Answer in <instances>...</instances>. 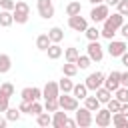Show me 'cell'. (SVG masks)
Segmentation results:
<instances>
[{
	"label": "cell",
	"mask_w": 128,
	"mask_h": 128,
	"mask_svg": "<svg viewBox=\"0 0 128 128\" xmlns=\"http://www.w3.org/2000/svg\"><path fill=\"white\" fill-rule=\"evenodd\" d=\"M58 104H60V108L66 110V112H76V110H78V98H76L72 92H60Z\"/></svg>",
	"instance_id": "6da1fadb"
},
{
	"label": "cell",
	"mask_w": 128,
	"mask_h": 128,
	"mask_svg": "<svg viewBox=\"0 0 128 128\" xmlns=\"http://www.w3.org/2000/svg\"><path fill=\"white\" fill-rule=\"evenodd\" d=\"M108 16H110V6H108L106 2H102V4H96V6H92V10H90V20H92L94 24H100V22H104Z\"/></svg>",
	"instance_id": "7a4b0ae2"
},
{
	"label": "cell",
	"mask_w": 128,
	"mask_h": 128,
	"mask_svg": "<svg viewBox=\"0 0 128 128\" xmlns=\"http://www.w3.org/2000/svg\"><path fill=\"white\" fill-rule=\"evenodd\" d=\"M104 78H106V74H104V72H100V70H96V72H90V74L86 76L84 84L88 86V90L96 92L100 86H104Z\"/></svg>",
	"instance_id": "3957f363"
},
{
	"label": "cell",
	"mask_w": 128,
	"mask_h": 128,
	"mask_svg": "<svg viewBox=\"0 0 128 128\" xmlns=\"http://www.w3.org/2000/svg\"><path fill=\"white\" fill-rule=\"evenodd\" d=\"M76 124L80 126V128H88V126H92L94 124V116H92V110H88L86 106H78V110H76Z\"/></svg>",
	"instance_id": "277c9868"
},
{
	"label": "cell",
	"mask_w": 128,
	"mask_h": 128,
	"mask_svg": "<svg viewBox=\"0 0 128 128\" xmlns=\"http://www.w3.org/2000/svg\"><path fill=\"white\" fill-rule=\"evenodd\" d=\"M86 54L92 58V62H100L104 58V48H102V44L98 40H90L88 46H86Z\"/></svg>",
	"instance_id": "5b68a950"
},
{
	"label": "cell",
	"mask_w": 128,
	"mask_h": 128,
	"mask_svg": "<svg viewBox=\"0 0 128 128\" xmlns=\"http://www.w3.org/2000/svg\"><path fill=\"white\" fill-rule=\"evenodd\" d=\"M94 122H96V126H100V128L110 126V124H112V112H110L108 108H98V110H96V116H94Z\"/></svg>",
	"instance_id": "8992f818"
},
{
	"label": "cell",
	"mask_w": 128,
	"mask_h": 128,
	"mask_svg": "<svg viewBox=\"0 0 128 128\" xmlns=\"http://www.w3.org/2000/svg\"><path fill=\"white\" fill-rule=\"evenodd\" d=\"M108 48V54L112 58H120L128 48H126V40H110V44L106 46Z\"/></svg>",
	"instance_id": "52a82bcc"
},
{
	"label": "cell",
	"mask_w": 128,
	"mask_h": 128,
	"mask_svg": "<svg viewBox=\"0 0 128 128\" xmlns=\"http://www.w3.org/2000/svg\"><path fill=\"white\" fill-rule=\"evenodd\" d=\"M38 14H40V18H44V20H50L52 16H54V4H52V0H38Z\"/></svg>",
	"instance_id": "ba28073f"
},
{
	"label": "cell",
	"mask_w": 128,
	"mask_h": 128,
	"mask_svg": "<svg viewBox=\"0 0 128 128\" xmlns=\"http://www.w3.org/2000/svg\"><path fill=\"white\" fill-rule=\"evenodd\" d=\"M58 96H60V86H58V82L48 80V82L44 84V88H42V98H44V100H50V98H58Z\"/></svg>",
	"instance_id": "9c48e42d"
},
{
	"label": "cell",
	"mask_w": 128,
	"mask_h": 128,
	"mask_svg": "<svg viewBox=\"0 0 128 128\" xmlns=\"http://www.w3.org/2000/svg\"><path fill=\"white\" fill-rule=\"evenodd\" d=\"M20 96H22V100L36 102V100L42 98V88H38V86H26V88H22Z\"/></svg>",
	"instance_id": "30bf717a"
},
{
	"label": "cell",
	"mask_w": 128,
	"mask_h": 128,
	"mask_svg": "<svg viewBox=\"0 0 128 128\" xmlns=\"http://www.w3.org/2000/svg\"><path fill=\"white\" fill-rule=\"evenodd\" d=\"M68 26H70L74 32H84V30L88 28V20H86L84 16H80V14L68 16Z\"/></svg>",
	"instance_id": "8fae6325"
},
{
	"label": "cell",
	"mask_w": 128,
	"mask_h": 128,
	"mask_svg": "<svg viewBox=\"0 0 128 128\" xmlns=\"http://www.w3.org/2000/svg\"><path fill=\"white\" fill-rule=\"evenodd\" d=\"M104 86L108 88V90H112V92H116L122 84H120V72L118 70H112L106 78H104Z\"/></svg>",
	"instance_id": "7c38bea8"
},
{
	"label": "cell",
	"mask_w": 128,
	"mask_h": 128,
	"mask_svg": "<svg viewBox=\"0 0 128 128\" xmlns=\"http://www.w3.org/2000/svg\"><path fill=\"white\" fill-rule=\"evenodd\" d=\"M102 24H106V26H110V28H114V30H120V26L124 24V16H122L120 12H112Z\"/></svg>",
	"instance_id": "4fadbf2b"
},
{
	"label": "cell",
	"mask_w": 128,
	"mask_h": 128,
	"mask_svg": "<svg viewBox=\"0 0 128 128\" xmlns=\"http://www.w3.org/2000/svg\"><path fill=\"white\" fill-rule=\"evenodd\" d=\"M66 122H68V114H66V110H56L54 114H52V126L54 128H64L66 126Z\"/></svg>",
	"instance_id": "5bb4252c"
},
{
	"label": "cell",
	"mask_w": 128,
	"mask_h": 128,
	"mask_svg": "<svg viewBox=\"0 0 128 128\" xmlns=\"http://www.w3.org/2000/svg\"><path fill=\"white\" fill-rule=\"evenodd\" d=\"M46 54H48V58L50 60H58L62 54H64V48L58 44V42H52L50 46H48V50H46Z\"/></svg>",
	"instance_id": "9a60e30c"
},
{
	"label": "cell",
	"mask_w": 128,
	"mask_h": 128,
	"mask_svg": "<svg viewBox=\"0 0 128 128\" xmlns=\"http://www.w3.org/2000/svg\"><path fill=\"white\" fill-rule=\"evenodd\" d=\"M50 44H52V40H50L48 32H46V34H38V38H36V48H38L40 52H46Z\"/></svg>",
	"instance_id": "2e32d148"
},
{
	"label": "cell",
	"mask_w": 128,
	"mask_h": 128,
	"mask_svg": "<svg viewBox=\"0 0 128 128\" xmlns=\"http://www.w3.org/2000/svg\"><path fill=\"white\" fill-rule=\"evenodd\" d=\"M112 124L118 128H128V116L122 112H112Z\"/></svg>",
	"instance_id": "e0dca14e"
},
{
	"label": "cell",
	"mask_w": 128,
	"mask_h": 128,
	"mask_svg": "<svg viewBox=\"0 0 128 128\" xmlns=\"http://www.w3.org/2000/svg\"><path fill=\"white\" fill-rule=\"evenodd\" d=\"M14 24V16H12V10H0V26L2 28H8Z\"/></svg>",
	"instance_id": "ac0fdd59"
},
{
	"label": "cell",
	"mask_w": 128,
	"mask_h": 128,
	"mask_svg": "<svg viewBox=\"0 0 128 128\" xmlns=\"http://www.w3.org/2000/svg\"><path fill=\"white\" fill-rule=\"evenodd\" d=\"M48 36H50L52 42H58V44H60V42L64 40V30H62L60 26H52V28L48 30Z\"/></svg>",
	"instance_id": "d6986e66"
},
{
	"label": "cell",
	"mask_w": 128,
	"mask_h": 128,
	"mask_svg": "<svg viewBox=\"0 0 128 128\" xmlns=\"http://www.w3.org/2000/svg\"><path fill=\"white\" fill-rule=\"evenodd\" d=\"M88 92H90V90H88V86H86L84 82H82V84H74V88H72V94H74L78 100H84V98L88 96Z\"/></svg>",
	"instance_id": "ffe728a7"
},
{
	"label": "cell",
	"mask_w": 128,
	"mask_h": 128,
	"mask_svg": "<svg viewBox=\"0 0 128 128\" xmlns=\"http://www.w3.org/2000/svg\"><path fill=\"white\" fill-rule=\"evenodd\" d=\"M94 94H96V98H98V100H100L102 104H106V102H108V100L112 98V94H114V92H112V90H108L106 86H100V88H98V90H96Z\"/></svg>",
	"instance_id": "44dd1931"
},
{
	"label": "cell",
	"mask_w": 128,
	"mask_h": 128,
	"mask_svg": "<svg viewBox=\"0 0 128 128\" xmlns=\"http://www.w3.org/2000/svg\"><path fill=\"white\" fill-rule=\"evenodd\" d=\"M78 66H76V62H66V64H62V74L64 76H70V78H74L76 74H78Z\"/></svg>",
	"instance_id": "7402d4cb"
},
{
	"label": "cell",
	"mask_w": 128,
	"mask_h": 128,
	"mask_svg": "<svg viewBox=\"0 0 128 128\" xmlns=\"http://www.w3.org/2000/svg\"><path fill=\"white\" fill-rule=\"evenodd\" d=\"M84 106H86L88 110L96 112V110H98V108L102 106V102H100V100L96 98V94H94V96H86V98H84Z\"/></svg>",
	"instance_id": "603a6c76"
},
{
	"label": "cell",
	"mask_w": 128,
	"mask_h": 128,
	"mask_svg": "<svg viewBox=\"0 0 128 128\" xmlns=\"http://www.w3.org/2000/svg\"><path fill=\"white\" fill-rule=\"evenodd\" d=\"M58 86H60V92H72L74 82L70 80V76H64V74H62V78L58 80Z\"/></svg>",
	"instance_id": "cb8c5ba5"
},
{
	"label": "cell",
	"mask_w": 128,
	"mask_h": 128,
	"mask_svg": "<svg viewBox=\"0 0 128 128\" xmlns=\"http://www.w3.org/2000/svg\"><path fill=\"white\" fill-rule=\"evenodd\" d=\"M36 124L38 126H52V114L50 112H40L38 116H36Z\"/></svg>",
	"instance_id": "d4e9b609"
},
{
	"label": "cell",
	"mask_w": 128,
	"mask_h": 128,
	"mask_svg": "<svg viewBox=\"0 0 128 128\" xmlns=\"http://www.w3.org/2000/svg\"><path fill=\"white\" fill-rule=\"evenodd\" d=\"M10 68H12V58L8 54H0V74L10 72Z\"/></svg>",
	"instance_id": "484cf974"
},
{
	"label": "cell",
	"mask_w": 128,
	"mask_h": 128,
	"mask_svg": "<svg viewBox=\"0 0 128 128\" xmlns=\"http://www.w3.org/2000/svg\"><path fill=\"white\" fill-rule=\"evenodd\" d=\"M82 12V4L80 2H68L66 4V16H76V14H80Z\"/></svg>",
	"instance_id": "4316f807"
},
{
	"label": "cell",
	"mask_w": 128,
	"mask_h": 128,
	"mask_svg": "<svg viewBox=\"0 0 128 128\" xmlns=\"http://www.w3.org/2000/svg\"><path fill=\"white\" fill-rule=\"evenodd\" d=\"M90 64H92V58H90L88 54H80V56H78V60H76V66H78L80 70H88V68H90Z\"/></svg>",
	"instance_id": "83f0119b"
},
{
	"label": "cell",
	"mask_w": 128,
	"mask_h": 128,
	"mask_svg": "<svg viewBox=\"0 0 128 128\" xmlns=\"http://www.w3.org/2000/svg\"><path fill=\"white\" fill-rule=\"evenodd\" d=\"M4 116L8 118V122H18L20 116H22V112H20V108H10L8 106V110L4 112Z\"/></svg>",
	"instance_id": "f1b7e54d"
},
{
	"label": "cell",
	"mask_w": 128,
	"mask_h": 128,
	"mask_svg": "<svg viewBox=\"0 0 128 128\" xmlns=\"http://www.w3.org/2000/svg\"><path fill=\"white\" fill-rule=\"evenodd\" d=\"M78 56H80V52H78V48H74V46H70V48L64 50V58H66V62H76Z\"/></svg>",
	"instance_id": "f546056e"
},
{
	"label": "cell",
	"mask_w": 128,
	"mask_h": 128,
	"mask_svg": "<svg viewBox=\"0 0 128 128\" xmlns=\"http://www.w3.org/2000/svg\"><path fill=\"white\" fill-rule=\"evenodd\" d=\"M44 110L54 114L56 110H60V104H58V98H50V100H44Z\"/></svg>",
	"instance_id": "4dcf8cb0"
},
{
	"label": "cell",
	"mask_w": 128,
	"mask_h": 128,
	"mask_svg": "<svg viewBox=\"0 0 128 128\" xmlns=\"http://www.w3.org/2000/svg\"><path fill=\"white\" fill-rule=\"evenodd\" d=\"M100 34H102V38H106V40H114V36L118 34V30H114V28H110V26L102 24V30H100Z\"/></svg>",
	"instance_id": "1f68e13d"
},
{
	"label": "cell",
	"mask_w": 128,
	"mask_h": 128,
	"mask_svg": "<svg viewBox=\"0 0 128 128\" xmlns=\"http://www.w3.org/2000/svg\"><path fill=\"white\" fill-rule=\"evenodd\" d=\"M84 34H86V38H88V42L90 40H98L102 34H100V30L96 28V26H88L86 30H84Z\"/></svg>",
	"instance_id": "d6a6232c"
},
{
	"label": "cell",
	"mask_w": 128,
	"mask_h": 128,
	"mask_svg": "<svg viewBox=\"0 0 128 128\" xmlns=\"http://www.w3.org/2000/svg\"><path fill=\"white\" fill-rule=\"evenodd\" d=\"M120 106H122V102H120L116 96H112V98L106 102V108H108L110 112H120Z\"/></svg>",
	"instance_id": "836d02e7"
},
{
	"label": "cell",
	"mask_w": 128,
	"mask_h": 128,
	"mask_svg": "<svg viewBox=\"0 0 128 128\" xmlns=\"http://www.w3.org/2000/svg\"><path fill=\"white\" fill-rule=\"evenodd\" d=\"M114 96H116L120 102H128V86H120V88L114 92Z\"/></svg>",
	"instance_id": "e575fe53"
},
{
	"label": "cell",
	"mask_w": 128,
	"mask_h": 128,
	"mask_svg": "<svg viewBox=\"0 0 128 128\" xmlns=\"http://www.w3.org/2000/svg\"><path fill=\"white\" fill-rule=\"evenodd\" d=\"M12 12H24V14H30V6H28V4L24 2V0H18Z\"/></svg>",
	"instance_id": "d590c367"
},
{
	"label": "cell",
	"mask_w": 128,
	"mask_h": 128,
	"mask_svg": "<svg viewBox=\"0 0 128 128\" xmlns=\"http://www.w3.org/2000/svg\"><path fill=\"white\" fill-rule=\"evenodd\" d=\"M12 16H14L16 24H26L28 18H30V14H24V12H12Z\"/></svg>",
	"instance_id": "8d00e7d4"
},
{
	"label": "cell",
	"mask_w": 128,
	"mask_h": 128,
	"mask_svg": "<svg viewBox=\"0 0 128 128\" xmlns=\"http://www.w3.org/2000/svg\"><path fill=\"white\" fill-rule=\"evenodd\" d=\"M0 92H4L8 98H12L14 96V86L10 82H4V84H0Z\"/></svg>",
	"instance_id": "74e56055"
},
{
	"label": "cell",
	"mask_w": 128,
	"mask_h": 128,
	"mask_svg": "<svg viewBox=\"0 0 128 128\" xmlns=\"http://www.w3.org/2000/svg\"><path fill=\"white\" fill-rule=\"evenodd\" d=\"M40 112H44V106L36 100V102H32V106H30V116H38Z\"/></svg>",
	"instance_id": "f35d334b"
},
{
	"label": "cell",
	"mask_w": 128,
	"mask_h": 128,
	"mask_svg": "<svg viewBox=\"0 0 128 128\" xmlns=\"http://www.w3.org/2000/svg\"><path fill=\"white\" fill-rule=\"evenodd\" d=\"M116 12H120L122 16H128V0H120L116 4Z\"/></svg>",
	"instance_id": "ab89813d"
},
{
	"label": "cell",
	"mask_w": 128,
	"mask_h": 128,
	"mask_svg": "<svg viewBox=\"0 0 128 128\" xmlns=\"http://www.w3.org/2000/svg\"><path fill=\"white\" fill-rule=\"evenodd\" d=\"M8 106H10V98H8L4 92H0V112H6Z\"/></svg>",
	"instance_id": "60d3db41"
},
{
	"label": "cell",
	"mask_w": 128,
	"mask_h": 128,
	"mask_svg": "<svg viewBox=\"0 0 128 128\" xmlns=\"http://www.w3.org/2000/svg\"><path fill=\"white\" fill-rule=\"evenodd\" d=\"M14 6H16L14 0H0V8L2 10H14Z\"/></svg>",
	"instance_id": "b9f144b4"
},
{
	"label": "cell",
	"mask_w": 128,
	"mask_h": 128,
	"mask_svg": "<svg viewBox=\"0 0 128 128\" xmlns=\"http://www.w3.org/2000/svg\"><path fill=\"white\" fill-rule=\"evenodd\" d=\"M30 106H32V102H28V100H22L18 108H20V112H22V114H30Z\"/></svg>",
	"instance_id": "7bdbcfd3"
},
{
	"label": "cell",
	"mask_w": 128,
	"mask_h": 128,
	"mask_svg": "<svg viewBox=\"0 0 128 128\" xmlns=\"http://www.w3.org/2000/svg\"><path fill=\"white\" fill-rule=\"evenodd\" d=\"M118 32L122 34V38H124V40H128V22H124V24L120 26V30H118Z\"/></svg>",
	"instance_id": "ee69618b"
},
{
	"label": "cell",
	"mask_w": 128,
	"mask_h": 128,
	"mask_svg": "<svg viewBox=\"0 0 128 128\" xmlns=\"http://www.w3.org/2000/svg\"><path fill=\"white\" fill-rule=\"evenodd\" d=\"M120 84L128 86V72H120Z\"/></svg>",
	"instance_id": "f6af8a7d"
},
{
	"label": "cell",
	"mask_w": 128,
	"mask_h": 128,
	"mask_svg": "<svg viewBox=\"0 0 128 128\" xmlns=\"http://www.w3.org/2000/svg\"><path fill=\"white\" fill-rule=\"evenodd\" d=\"M120 62H122V64H124V66L128 68V50H126V52H124V54L120 56Z\"/></svg>",
	"instance_id": "bcb514c9"
},
{
	"label": "cell",
	"mask_w": 128,
	"mask_h": 128,
	"mask_svg": "<svg viewBox=\"0 0 128 128\" xmlns=\"http://www.w3.org/2000/svg\"><path fill=\"white\" fill-rule=\"evenodd\" d=\"M120 112L128 116V102H122V106H120Z\"/></svg>",
	"instance_id": "7dc6e473"
},
{
	"label": "cell",
	"mask_w": 128,
	"mask_h": 128,
	"mask_svg": "<svg viewBox=\"0 0 128 128\" xmlns=\"http://www.w3.org/2000/svg\"><path fill=\"white\" fill-rule=\"evenodd\" d=\"M6 124H8V118L6 116H0V128H6Z\"/></svg>",
	"instance_id": "c3c4849f"
},
{
	"label": "cell",
	"mask_w": 128,
	"mask_h": 128,
	"mask_svg": "<svg viewBox=\"0 0 128 128\" xmlns=\"http://www.w3.org/2000/svg\"><path fill=\"white\" fill-rule=\"evenodd\" d=\"M66 126H68V128H74V126H78V124H76V120H72V118H68V122H66Z\"/></svg>",
	"instance_id": "681fc988"
},
{
	"label": "cell",
	"mask_w": 128,
	"mask_h": 128,
	"mask_svg": "<svg viewBox=\"0 0 128 128\" xmlns=\"http://www.w3.org/2000/svg\"><path fill=\"white\" fill-rule=\"evenodd\" d=\"M104 2H106V4H108V6H116V4H118V2H120V0H104Z\"/></svg>",
	"instance_id": "f907efd6"
},
{
	"label": "cell",
	"mask_w": 128,
	"mask_h": 128,
	"mask_svg": "<svg viewBox=\"0 0 128 128\" xmlns=\"http://www.w3.org/2000/svg\"><path fill=\"white\" fill-rule=\"evenodd\" d=\"M88 2H90V4H92V6H96V4H102V2H104V0H88Z\"/></svg>",
	"instance_id": "816d5d0a"
}]
</instances>
